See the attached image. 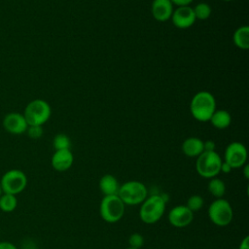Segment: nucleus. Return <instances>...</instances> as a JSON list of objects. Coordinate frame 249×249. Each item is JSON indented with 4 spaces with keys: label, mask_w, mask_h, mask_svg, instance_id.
I'll use <instances>...</instances> for the list:
<instances>
[{
    "label": "nucleus",
    "mask_w": 249,
    "mask_h": 249,
    "mask_svg": "<svg viewBox=\"0 0 249 249\" xmlns=\"http://www.w3.org/2000/svg\"><path fill=\"white\" fill-rule=\"evenodd\" d=\"M18 206V198L14 195L3 193L0 196V210L5 213L13 212Z\"/></svg>",
    "instance_id": "obj_20"
},
{
    "label": "nucleus",
    "mask_w": 249,
    "mask_h": 249,
    "mask_svg": "<svg viewBox=\"0 0 249 249\" xmlns=\"http://www.w3.org/2000/svg\"><path fill=\"white\" fill-rule=\"evenodd\" d=\"M170 1L173 5L182 7V6H189L194 0H170Z\"/></svg>",
    "instance_id": "obj_27"
},
{
    "label": "nucleus",
    "mask_w": 249,
    "mask_h": 249,
    "mask_svg": "<svg viewBox=\"0 0 249 249\" xmlns=\"http://www.w3.org/2000/svg\"><path fill=\"white\" fill-rule=\"evenodd\" d=\"M232 41L237 48L247 50L249 48V26L242 25L238 27L233 33Z\"/></svg>",
    "instance_id": "obj_18"
},
{
    "label": "nucleus",
    "mask_w": 249,
    "mask_h": 249,
    "mask_svg": "<svg viewBox=\"0 0 249 249\" xmlns=\"http://www.w3.org/2000/svg\"><path fill=\"white\" fill-rule=\"evenodd\" d=\"M222 158L216 152H206L203 151L197 158L196 161V169L199 176L207 179L217 177L220 173V168L222 164Z\"/></svg>",
    "instance_id": "obj_6"
},
{
    "label": "nucleus",
    "mask_w": 249,
    "mask_h": 249,
    "mask_svg": "<svg viewBox=\"0 0 249 249\" xmlns=\"http://www.w3.org/2000/svg\"><path fill=\"white\" fill-rule=\"evenodd\" d=\"M165 208L166 200L163 196L151 195L147 196L145 200L140 204V220L148 225L155 224L162 218L165 212Z\"/></svg>",
    "instance_id": "obj_2"
},
{
    "label": "nucleus",
    "mask_w": 249,
    "mask_h": 249,
    "mask_svg": "<svg viewBox=\"0 0 249 249\" xmlns=\"http://www.w3.org/2000/svg\"><path fill=\"white\" fill-rule=\"evenodd\" d=\"M178 249H184V248H178Z\"/></svg>",
    "instance_id": "obj_35"
},
{
    "label": "nucleus",
    "mask_w": 249,
    "mask_h": 249,
    "mask_svg": "<svg viewBox=\"0 0 249 249\" xmlns=\"http://www.w3.org/2000/svg\"><path fill=\"white\" fill-rule=\"evenodd\" d=\"M124 208L125 205L118 195L104 196L100 201L99 214L103 221L114 224L124 217Z\"/></svg>",
    "instance_id": "obj_5"
},
{
    "label": "nucleus",
    "mask_w": 249,
    "mask_h": 249,
    "mask_svg": "<svg viewBox=\"0 0 249 249\" xmlns=\"http://www.w3.org/2000/svg\"><path fill=\"white\" fill-rule=\"evenodd\" d=\"M0 249H18V247L10 241H0Z\"/></svg>",
    "instance_id": "obj_28"
},
{
    "label": "nucleus",
    "mask_w": 249,
    "mask_h": 249,
    "mask_svg": "<svg viewBox=\"0 0 249 249\" xmlns=\"http://www.w3.org/2000/svg\"><path fill=\"white\" fill-rule=\"evenodd\" d=\"M223 1H227V2H229V1H232V0H223Z\"/></svg>",
    "instance_id": "obj_34"
},
{
    "label": "nucleus",
    "mask_w": 249,
    "mask_h": 249,
    "mask_svg": "<svg viewBox=\"0 0 249 249\" xmlns=\"http://www.w3.org/2000/svg\"><path fill=\"white\" fill-rule=\"evenodd\" d=\"M53 146L55 151L57 150H70L71 147V140L70 138L64 134L59 133L56 134L53 140Z\"/></svg>",
    "instance_id": "obj_21"
},
{
    "label": "nucleus",
    "mask_w": 249,
    "mask_h": 249,
    "mask_svg": "<svg viewBox=\"0 0 249 249\" xmlns=\"http://www.w3.org/2000/svg\"><path fill=\"white\" fill-rule=\"evenodd\" d=\"M215 148H216V144L213 140L203 141V151L213 152V151H215Z\"/></svg>",
    "instance_id": "obj_26"
},
{
    "label": "nucleus",
    "mask_w": 249,
    "mask_h": 249,
    "mask_svg": "<svg viewBox=\"0 0 249 249\" xmlns=\"http://www.w3.org/2000/svg\"><path fill=\"white\" fill-rule=\"evenodd\" d=\"M3 194V192H2V188H1V184H0V196Z\"/></svg>",
    "instance_id": "obj_32"
},
{
    "label": "nucleus",
    "mask_w": 249,
    "mask_h": 249,
    "mask_svg": "<svg viewBox=\"0 0 249 249\" xmlns=\"http://www.w3.org/2000/svg\"><path fill=\"white\" fill-rule=\"evenodd\" d=\"M168 222L174 228L188 227L194 220V213L186 205H176L170 209L167 216Z\"/></svg>",
    "instance_id": "obj_11"
},
{
    "label": "nucleus",
    "mask_w": 249,
    "mask_h": 249,
    "mask_svg": "<svg viewBox=\"0 0 249 249\" xmlns=\"http://www.w3.org/2000/svg\"><path fill=\"white\" fill-rule=\"evenodd\" d=\"M118 196L124 205H139L148 196V189L144 183L130 180L120 185Z\"/></svg>",
    "instance_id": "obj_3"
},
{
    "label": "nucleus",
    "mask_w": 249,
    "mask_h": 249,
    "mask_svg": "<svg viewBox=\"0 0 249 249\" xmlns=\"http://www.w3.org/2000/svg\"><path fill=\"white\" fill-rule=\"evenodd\" d=\"M2 124L4 129L14 135H19L26 131L28 124L23 116L18 112H10L3 118Z\"/></svg>",
    "instance_id": "obj_10"
},
{
    "label": "nucleus",
    "mask_w": 249,
    "mask_h": 249,
    "mask_svg": "<svg viewBox=\"0 0 249 249\" xmlns=\"http://www.w3.org/2000/svg\"><path fill=\"white\" fill-rule=\"evenodd\" d=\"M231 170H232V167H231L229 163H227L226 161L223 160V161H222V164H221L220 172H223V173L228 174V173H230Z\"/></svg>",
    "instance_id": "obj_29"
},
{
    "label": "nucleus",
    "mask_w": 249,
    "mask_h": 249,
    "mask_svg": "<svg viewBox=\"0 0 249 249\" xmlns=\"http://www.w3.org/2000/svg\"><path fill=\"white\" fill-rule=\"evenodd\" d=\"M247 160V149L241 142L230 143L224 154V161L229 163L232 169L242 167Z\"/></svg>",
    "instance_id": "obj_9"
},
{
    "label": "nucleus",
    "mask_w": 249,
    "mask_h": 249,
    "mask_svg": "<svg viewBox=\"0 0 249 249\" xmlns=\"http://www.w3.org/2000/svg\"><path fill=\"white\" fill-rule=\"evenodd\" d=\"M23 116L28 125L45 124L52 115V108L50 104L44 99H33L24 108Z\"/></svg>",
    "instance_id": "obj_4"
},
{
    "label": "nucleus",
    "mask_w": 249,
    "mask_h": 249,
    "mask_svg": "<svg viewBox=\"0 0 249 249\" xmlns=\"http://www.w3.org/2000/svg\"><path fill=\"white\" fill-rule=\"evenodd\" d=\"M74 162V157L70 150H57L51 159L53 168L58 172L68 170Z\"/></svg>",
    "instance_id": "obj_13"
},
{
    "label": "nucleus",
    "mask_w": 249,
    "mask_h": 249,
    "mask_svg": "<svg viewBox=\"0 0 249 249\" xmlns=\"http://www.w3.org/2000/svg\"><path fill=\"white\" fill-rule=\"evenodd\" d=\"M182 152L189 158H197L203 152V141L198 137H189L182 143Z\"/></svg>",
    "instance_id": "obj_15"
},
{
    "label": "nucleus",
    "mask_w": 249,
    "mask_h": 249,
    "mask_svg": "<svg viewBox=\"0 0 249 249\" xmlns=\"http://www.w3.org/2000/svg\"><path fill=\"white\" fill-rule=\"evenodd\" d=\"M153 18L160 22L170 19L173 13V4L170 0H153L151 6Z\"/></svg>",
    "instance_id": "obj_14"
},
{
    "label": "nucleus",
    "mask_w": 249,
    "mask_h": 249,
    "mask_svg": "<svg viewBox=\"0 0 249 249\" xmlns=\"http://www.w3.org/2000/svg\"><path fill=\"white\" fill-rule=\"evenodd\" d=\"M238 249H249V236H245L241 240Z\"/></svg>",
    "instance_id": "obj_30"
},
{
    "label": "nucleus",
    "mask_w": 249,
    "mask_h": 249,
    "mask_svg": "<svg viewBox=\"0 0 249 249\" xmlns=\"http://www.w3.org/2000/svg\"><path fill=\"white\" fill-rule=\"evenodd\" d=\"M171 20L175 27L179 29H187L191 27L196 20L193 8L190 6L178 7L176 10H173Z\"/></svg>",
    "instance_id": "obj_12"
},
{
    "label": "nucleus",
    "mask_w": 249,
    "mask_h": 249,
    "mask_svg": "<svg viewBox=\"0 0 249 249\" xmlns=\"http://www.w3.org/2000/svg\"><path fill=\"white\" fill-rule=\"evenodd\" d=\"M0 184L3 193L17 196L26 188L27 176L20 169H10L2 175Z\"/></svg>",
    "instance_id": "obj_8"
},
{
    "label": "nucleus",
    "mask_w": 249,
    "mask_h": 249,
    "mask_svg": "<svg viewBox=\"0 0 249 249\" xmlns=\"http://www.w3.org/2000/svg\"><path fill=\"white\" fill-rule=\"evenodd\" d=\"M204 204V199L201 196L199 195H192L188 200L187 203L185 204L193 213L199 211Z\"/></svg>",
    "instance_id": "obj_23"
},
{
    "label": "nucleus",
    "mask_w": 249,
    "mask_h": 249,
    "mask_svg": "<svg viewBox=\"0 0 249 249\" xmlns=\"http://www.w3.org/2000/svg\"><path fill=\"white\" fill-rule=\"evenodd\" d=\"M125 249H137V248H133V247H130V246H128L127 248H125Z\"/></svg>",
    "instance_id": "obj_33"
},
{
    "label": "nucleus",
    "mask_w": 249,
    "mask_h": 249,
    "mask_svg": "<svg viewBox=\"0 0 249 249\" xmlns=\"http://www.w3.org/2000/svg\"><path fill=\"white\" fill-rule=\"evenodd\" d=\"M26 134L31 139H39L43 135V126L41 125H28L26 129Z\"/></svg>",
    "instance_id": "obj_24"
},
{
    "label": "nucleus",
    "mask_w": 249,
    "mask_h": 249,
    "mask_svg": "<svg viewBox=\"0 0 249 249\" xmlns=\"http://www.w3.org/2000/svg\"><path fill=\"white\" fill-rule=\"evenodd\" d=\"M207 189L214 197L222 198L226 193V184L222 179L214 177L209 180Z\"/></svg>",
    "instance_id": "obj_19"
},
{
    "label": "nucleus",
    "mask_w": 249,
    "mask_h": 249,
    "mask_svg": "<svg viewBox=\"0 0 249 249\" xmlns=\"http://www.w3.org/2000/svg\"><path fill=\"white\" fill-rule=\"evenodd\" d=\"M195 17L196 19L205 20L207 19L211 15V7L207 3H198L196 5L195 8H193Z\"/></svg>",
    "instance_id": "obj_22"
},
{
    "label": "nucleus",
    "mask_w": 249,
    "mask_h": 249,
    "mask_svg": "<svg viewBox=\"0 0 249 249\" xmlns=\"http://www.w3.org/2000/svg\"><path fill=\"white\" fill-rule=\"evenodd\" d=\"M216 111V100L207 90L196 92L190 103V112L198 122H208Z\"/></svg>",
    "instance_id": "obj_1"
},
{
    "label": "nucleus",
    "mask_w": 249,
    "mask_h": 249,
    "mask_svg": "<svg viewBox=\"0 0 249 249\" xmlns=\"http://www.w3.org/2000/svg\"><path fill=\"white\" fill-rule=\"evenodd\" d=\"M209 220L218 227L230 225L233 218V209L231 203L225 198H216L213 200L207 210Z\"/></svg>",
    "instance_id": "obj_7"
},
{
    "label": "nucleus",
    "mask_w": 249,
    "mask_h": 249,
    "mask_svg": "<svg viewBox=\"0 0 249 249\" xmlns=\"http://www.w3.org/2000/svg\"><path fill=\"white\" fill-rule=\"evenodd\" d=\"M209 121L214 127L218 129H225L230 126L231 123V116L226 110H216Z\"/></svg>",
    "instance_id": "obj_17"
},
{
    "label": "nucleus",
    "mask_w": 249,
    "mask_h": 249,
    "mask_svg": "<svg viewBox=\"0 0 249 249\" xmlns=\"http://www.w3.org/2000/svg\"><path fill=\"white\" fill-rule=\"evenodd\" d=\"M242 167H243V174H244V177H245L246 179H248V178H249V166H248L247 163H245Z\"/></svg>",
    "instance_id": "obj_31"
},
{
    "label": "nucleus",
    "mask_w": 249,
    "mask_h": 249,
    "mask_svg": "<svg viewBox=\"0 0 249 249\" xmlns=\"http://www.w3.org/2000/svg\"><path fill=\"white\" fill-rule=\"evenodd\" d=\"M128 244H129L130 247L140 249L143 246V244H144V237H143V235L138 233V232H134V233L130 234V236L128 238Z\"/></svg>",
    "instance_id": "obj_25"
},
{
    "label": "nucleus",
    "mask_w": 249,
    "mask_h": 249,
    "mask_svg": "<svg viewBox=\"0 0 249 249\" xmlns=\"http://www.w3.org/2000/svg\"><path fill=\"white\" fill-rule=\"evenodd\" d=\"M99 190L104 194V196L118 195L120 189V183L117 178L112 174L103 175L98 183Z\"/></svg>",
    "instance_id": "obj_16"
}]
</instances>
